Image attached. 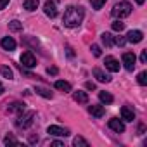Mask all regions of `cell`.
I'll return each instance as SVG.
<instances>
[{
  "mask_svg": "<svg viewBox=\"0 0 147 147\" xmlns=\"http://www.w3.org/2000/svg\"><path fill=\"white\" fill-rule=\"evenodd\" d=\"M83 18H85V11H83V7L69 5V7L66 9V12H64L62 23H64V26H67V28H76V26L82 24Z\"/></svg>",
  "mask_w": 147,
  "mask_h": 147,
  "instance_id": "1",
  "label": "cell"
},
{
  "mask_svg": "<svg viewBox=\"0 0 147 147\" xmlns=\"http://www.w3.org/2000/svg\"><path fill=\"white\" fill-rule=\"evenodd\" d=\"M131 14V4L130 2H119V4H116L114 5V9H113V16L114 18H126V16H130Z\"/></svg>",
  "mask_w": 147,
  "mask_h": 147,
  "instance_id": "2",
  "label": "cell"
},
{
  "mask_svg": "<svg viewBox=\"0 0 147 147\" xmlns=\"http://www.w3.org/2000/svg\"><path fill=\"white\" fill-rule=\"evenodd\" d=\"M33 118H35V113H33V111H30V113H21V114L18 116V121H16L18 128H30V126L33 125Z\"/></svg>",
  "mask_w": 147,
  "mask_h": 147,
  "instance_id": "3",
  "label": "cell"
},
{
  "mask_svg": "<svg viewBox=\"0 0 147 147\" xmlns=\"http://www.w3.org/2000/svg\"><path fill=\"white\" fill-rule=\"evenodd\" d=\"M21 64H23V67H35L36 66V59H35V55L31 52H23Z\"/></svg>",
  "mask_w": 147,
  "mask_h": 147,
  "instance_id": "4",
  "label": "cell"
},
{
  "mask_svg": "<svg viewBox=\"0 0 147 147\" xmlns=\"http://www.w3.org/2000/svg\"><path fill=\"white\" fill-rule=\"evenodd\" d=\"M135 61H137V57H135L133 52H125V54H123V64H125V67H126L128 71H133Z\"/></svg>",
  "mask_w": 147,
  "mask_h": 147,
  "instance_id": "5",
  "label": "cell"
},
{
  "mask_svg": "<svg viewBox=\"0 0 147 147\" xmlns=\"http://www.w3.org/2000/svg\"><path fill=\"white\" fill-rule=\"evenodd\" d=\"M47 133H49V135H54V137H67V135H69V130H67V128H62V126L52 125V126L47 128Z\"/></svg>",
  "mask_w": 147,
  "mask_h": 147,
  "instance_id": "6",
  "label": "cell"
},
{
  "mask_svg": "<svg viewBox=\"0 0 147 147\" xmlns=\"http://www.w3.org/2000/svg\"><path fill=\"white\" fill-rule=\"evenodd\" d=\"M104 64H106V67H107L111 73H118V71H119V62H118L113 55H107V57L104 59Z\"/></svg>",
  "mask_w": 147,
  "mask_h": 147,
  "instance_id": "7",
  "label": "cell"
},
{
  "mask_svg": "<svg viewBox=\"0 0 147 147\" xmlns=\"http://www.w3.org/2000/svg\"><path fill=\"white\" fill-rule=\"evenodd\" d=\"M142 38H144V33L138 30H131L126 35V42H130V43H138V42H142Z\"/></svg>",
  "mask_w": 147,
  "mask_h": 147,
  "instance_id": "8",
  "label": "cell"
},
{
  "mask_svg": "<svg viewBox=\"0 0 147 147\" xmlns=\"http://www.w3.org/2000/svg\"><path fill=\"white\" fill-rule=\"evenodd\" d=\"M107 126H109L113 131H116V133H123V131H125V125H123L118 118H111L109 123H107Z\"/></svg>",
  "mask_w": 147,
  "mask_h": 147,
  "instance_id": "9",
  "label": "cell"
},
{
  "mask_svg": "<svg viewBox=\"0 0 147 147\" xmlns=\"http://www.w3.org/2000/svg\"><path fill=\"white\" fill-rule=\"evenodd\" d=\"M43 12L49 18H55L57 16V7H55V4L52 2V0H47V2L43 4Z\"/></svg>",
  "mask_w": 147,
  "mask_h": 147,
  "instance_id": "10",
  "label": "cell"
},
{
  "mask_svg": "<svg viewBox=\"0 0 147 147\" xmlns=\"http://www.w3.org/2000/svg\"><path fill=\"white\" fill-rule=\"evenodd\" d=\"M121 118H123L125 121H133V119H135V113H133V109L128 107V106H123V107H121Z\"/></svg>",
  "mask_w": 147,
  "mask_h": 147,
  "instance_id": "11",
  "label": "cell"
},
{
  "mask_svg": "<svg viewBox=\"0 0 147 147\" xmlns=\"http://www.w3.org/2000/svg\"><path fill=\"white\" fill-rule=\"evenodd\" d=\"M94 76H95L99 82H102V83H109V82H111L109 75H106V73H104L100 67H95V69H94Z\"/></svg>",
  "mask_w": 147,
  "mask_h": 147,
  "instance_id": "12",
  "label": "cell"
},
{
  "mask_svg": "<svg viewBox=\"0 0 147 147\" xmlns=\"http://www.w3.org/2000/svg\"><path fill=\"white\" fill-rule=\"evenodd\" d=\"M0 45H2V49H5V50H14V49H16V42H14V38H11V36L2 38Z\"/></svg>",
  "mask_w": 147,
  "mask_h": 147,
  "instance_id": "13",
  "label": "cell"
},
{
  "mask_svg": "<svg viewBox=\"0 0 147 147\" xmlns=\"http://www.w3.org/2000/svg\"><path fill=\"white\" fill-rule=\"evenodd\" d=\"M24 109H26V106H24L23 102H12V104L7 107V111H9V113H18V114L24 113Z\"/></svg>",
  "mask_w": 147,
  "mask_h": 147,
  "instance_id": "14",
  "label": "cell"
},
{
  "mask_svg": "<svg viewBox=\"0 0 147 147\" xmlns=\"http://www.w3.org/2000/svg\"><path fill=\"white\" fill-rule=\"evenodd\" d=\"M54 87L57 88V90H61V92H71V85L67 83V82H64V80H57L55 83H54Z\"/></svg>",
  "mask_w": 147,
  "mask_h": 147,
  "instance_id": "15",
  "label": "cell"
},
{
  "mask_svg": "<svg viewBox=\"0 0 147 147\" xmlns=\"http://www.w3.org/2000/svg\"><path fill=\"white\" fill-rule=\"evenodd\" d=\"M88 113H90L92 116H95V118H102V116H104V107H102V106H94V104H92V106L88 107Z\"/></svg>",
  "mask_w": 147,
  "mask_h": 147,
  "instance_id": "16",
  "label": "cell"
},
{
  "mask_svg": "<svg viewBox=\"0 0 147 147\" xmlns=\"http://www.w3.org/2000/svg\"><path fill=\"white\" fill-rule=\"evenodd\" d=\"M23 5L26 11H36L38 9V0H23Z\"/></svg>",
  "mask_w": 147,
  "mask_h": 147,
  "instance_id": "17",
  "label": "cell"
},
{
  "mask_svg": "<svg viewBox=\"0 0 147 147\" xmlns=\"http://www.w3.org/2000/svg\"><path fill=\"white\" fill-rule=\"evenodd\" d=\"M75 100L80 102V104H87V102H88V95H87V92H82V90L75 92Z\"/></svg>",
  "mask_w": 147,
  "mask_h": 147,
  "instance_id": "18",
  "label": "cell"
},
{
  "mask_svg": "<svg viewBox=\"0 0 147 147\" xmlns=\"http://www.w3.org/2000/svg\"><path fill=\"white\" fill-rule=\"evenodd\" d=\"M0 75H2L4 78H7V80L14 78V73H12V69L9 66H2V67H0Z\"/></svg>",
  "mask_w": 147,
  "mask_h": 147,
  "instance_id": "19",
  "label": "cell"
},
{
  "mask_svg": "<svg viewBox=\"0 0 147 147\" xmlns=\"http://www.w3.org/2000/svg\"><path fill=\"white\" fill-rule=\"evenodd\" d=\"M100 38H102V43H104L106 47H111V45L114 43V38H113V35H111V33H102V35H100Z\"/></svg>",
  "mask_w": 147,
  "mask_h": 147,
  "instance_id": "20",
  "label": "cell"
},
{
  "mask_svg": "<svg viewBox=\"0 0 147 147\" xmlns=\"http://www.w3.org/2000/svg\"><path fill=\"white\" fill-rule=\"evenodd\" d=\"M35 92H36L38 95L45 97V99H52V92H50V90H47V88H43V87H36V88H35Z\"/></svg>",
  "mask_w": 147,
  "mask_h": 147,
  "instance_id": "21",
  "label": "cell"
},
{
  "mask_svg": "<svg viewBox=\"0 0 147 147\" xmlns=\"http://www.w3.org/2000/svg\"><path fill=\"white\" fill-rule=\"evenodd\" d=\"M99 99H100V102H104V104H111V102H113V95H111L109 92H99Z\"/></svg>",
  "mask_w": 147,
  "mask_h": 147,
  "instance_id": "22",
  "label": "cell"
},
{
  "mask_svg": "<svg viewBox=\"0 0 147 147\" xmlns=\"http://www.w3.org/2000/svg\"><path fill=\"white\" fill-rule=\"evenodd\" d=\"M9 30H11V31H21V30H23V23L18 21V19H14V21L9 23Z\"/></svg>",
  "mask_w": 147,
  "mask_h": 147,
  "instance_id": "23",
  "label": "cell"
},
{
  "mask_svg": "<svg viewBox=\"0 0 147 147\" xmlns=\"http://www.w3.org/2000/svg\"><path fill=\"white\" fill-rule=\"evenodd\" d=\"M73 144H75L76 147H88L90 144L83 138V137H75V140H73Z\"/></svg>",
  "mask_w": 147,
  "mask_h": 147,
  "instance_id": "24",
  "label": "cell"
},
{
  "mask_svg": "<svg viewBox=\"0 0 147 147\" xmlns=\"http://www.w3.org/2000/svg\"><path fill=\"white\" fill-rule=\"evenodd\" d=\"M137 82H138V85H147V73L145 71H142V73H138V76H137Z\"/></svg>",
  "mask_w": 147,
  "mask_h": 147,
  "instance_id": "25",
  "label": "cell"
},
{
  "mask_svg": "<svg viewBox=\"0 0 147 147\" xmlns=\"http://www.w3.org/2000/svg\"><path fill=\"white\" fill-rule=\"evenodd\" d=\"M90 2H92V7L95 11H99V9H102V5L107 2V0H90Z\"/></svg>",
  "mask_w": 147,
  "mask_h": 147,
  "instance_id": "26",
  "label": "cell"
},
{
  "mask_svg": "<svg viewBox=\"0 0 147 147\" xmlns=\"http://www.w3.org/2000/svg\"><path fill=\"white\" fill-rule=\"evenodd\" d=\"M113 30H114V31H123V30H125V23L114 21V23H113Z\"/></svg>",
  "mask_w": 147,
  "mask_h": 147,
  "instance_id": "27",
  "label": "cell"
},
{
  "mask_svg": "<svg viewBox=\"0 0 147 147\" xmlns=\"http://www.w3.org/2000/svg\"><path fill=\"white\" fill-rule=\"evenodd\" d=\"M90 50H92V54H94L95 57H100V55H102V50H100V47H99V45H92V47H90Z\"/></svg>",
  "mask_w": 147,
  "mask_h": 147,
  "instance_id": "28",
  "label": "cell"
},
{
  "mask_svg": "<svg viewBox=\"0 0 147 147\" xmlns=\"http://www.w3.org/2000/svg\"><path fill=\"white\" fill-rule=\"evenodd\" d=\"M4 142H5V144H14V145H19V142H18L12 135H7V137L4 138Z\"/></svg>",
  "mask_w": 147,
  "mask_h": 147,
  "instance_id": "29",
  "label": "cell"
},
{
  "mask_svg": "<svg viewBox=\"0 0 147 147\" xmlns=\"http://www.w3.org/2000/svg\"><path fill=\"white\" fill-rule=\"evenodd\" d=\"M114 43L119 45V47H123V45L126 43V38H123V36H116V38H114Z\"/></svg>",
  "mask_w": 147,
  "mask_h": 147,
  "instance_id": "30",
  "label": "cell"
},
{
  "mask_svg": "<svg viewBox=\"0 0 147 147\" xmlns=\"http://www.w3.org/2000/svg\"><path fill=\"white\" fill-rule=\"evenodd\" d=\"M9 2H11V0H0V11L5 9V7L9 5Z\"/></svg>",
  "mask_w": 147,
  "mask_h": 147,
  "instance_id": "31",
  "label": "cell"
},
{
  "mask_svg": "<svg viewBox=\"0 0 147 147\" xmlns=\"http://www.w3.org/2000/svg\"><path fill=\"white\" fill-rule=\"evenodd\" d=\"M140 61L145 64L147 62V50H142V54H140Z\"/></svg>",
  "mask_w": 147,
  "mask_h": 147,
  "instance_id": "32",
  "label": "cell"
},
{
  "mask_svg": "<svg viewBox=\"0 0 147 147\" xmlns=\"http://www.w3.org/2000/svg\"><path fill=\"white\" fill-rule=\"evenodd\" d=\"M52 145H54V147H64V144H62L61 140H54V142H52Z\"/></svg>",
  "mask_w": 147,
  "mask_h": 147,
  "instance_id": "33",
  "label": "cell"
},
{
  "mask_svg": "<svg viewBox=\"0 0 147 147\" xmlns=\"http://www.w3.org/2000/svg\"><path fill=\"white\" fill-rule=\"evenodd\" d=\"M47 73H49V75H57V67H49Z\"/></svg>",
  "mask_w": 147,
  "mask_h": 147,
  "instance_id": "34",
  "label": "cell"
},
{
  "mask_svg": "<svg viewBox=\"0 0 147 147\" xmlns=\"http://www.w3.org/2000/svg\"><path fill=\"white\" fill-rule=\"evenodd\" d=\"M87 88H88V90H95V83H92V82H87Z\"/></svg>",
  "mask_w": 147,
  "mask_h": 147,
  "instance_id": "35",
  "label": "cell"
},
{
  "mask_svg": "<svg viewBox=\"0 0 147 147\" xmlns=\"http://www.w3.org/2000/svg\"><path fill=\"white\" fill-rule=\"evenodd\" d=\"M66 50H67V55H73V49L71 47H66Z\"/></svg>",
  "mask_w": 147,
  "mask_h": 147,
  "instance_id": "36",
  "label": "cell"
},
{
  "mask_svg": "<svg viewBox=\"0 0 147 147\" xmlns=\"http://www.w3.org/2000/svg\"><path fill=\"white\" fill-rule=\"evenodd\" d=\"M2 94H4V85L0 83V95H2Z\"/></svg>",
  "mask_w": 147,
  "mask_h": 147,
  "instance_id": "37",
  "label": "cell"
},
{
  "mask_svg": "<svg viewBox=\"0 0 147 147\" xmlns=\"http://www.w3.org/2000/svg\"><path fill=\"white\" fill-rule=\"evenodd\" d=\"M144 2H145V0H137V4H138V5H142Z\"/></svg>",
  "mask_w": 147,
  "mask_h": 147,
  "instance_id": "38",
  "label": "cell"
}]
</instances>
